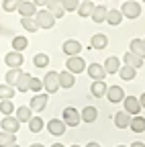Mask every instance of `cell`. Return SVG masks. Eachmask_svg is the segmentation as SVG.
I'll return each mask as SVG.
<instances>
[{
    "mask_svg": "<svg viewBox=\"0 0 145 147\" xmlns=\"http://www.w3.org/2000/svg\"><path fill=\"white\" fill-rule=\"evenodd\" d=\"M33 21L37 23V27H39V29H51L53 25H55V18L51 16V12H49L47 8L37 10V12H35V18H33Z\"/></svg>",
    "mask_w": 145,
    "mask_h": 147,
    "instance_id": "cell-1",
    "label": "cell"
},
{
    "mask_svg": "<svg viewBox=\"0 0 145 147\" xmlns=\"http://www.w3.org/2000/svg\"><path fill=\"white\" fill-rule=\"evenodd\" d=\"M41 84H43V88H45L47 94H55V92L59 90V74L57 71L45 74V78L41 80Z\"/></svg>",
    "mask_w": 145,
    "mask_h": 147,
    "instance_id": "cell-2",
    "label": "cell"
},
{
    "mask_svg": "<svg viewBox=\"0 0 145 147\" xmlns=\"http://www.w3.org/2000/svg\"><path fill=\"white\" fill-rule=\"evenodd\" d=\"M121 14L123 18H137L141 14V4L135 2V0H125L121 6Z\"/></svg>",
    "mask_w": 145,
    "mask_h": 147,
    "instance_id": "cell-3",
    "label": "cell"
},
{
    "mask_svg": "<svg viewBox=\"0 0 145 147\" xmlns=\"http://www.w3.org/2000/svg\"><path fill=\"white\" fill-rule=\"evenodd\" d=\"M63 123H65V127H78V123H80V113H78V108L65 106V108H63Z\"/></svg>",
    "mask_w": 145,
    "mask_h": 147,
    "instance_id": "cell-4",
    "label": "cell"
},
{
    "mask_svg": "<svg viewBox=\"0 0 145 147\" xmlns=\"http://www.w3.org/2000/svg\"><path fill=\"white\" fill-rule=\"evenodd\" d=\"M123 106H125V113L127 115H139V110H141V104H139V98L137 96H125L123 98Z\"/></svg>",
    "mask_w": 145,
    "mask_h": 147,
    "instance_id": "cell-5",
    "label": "cell"
},
{
    "mask_svg": "<svg viewBox=\"0 0 145 147\" xmlns=\"http://www.w3.org/2000/svg\"><path fill=\"white\" fill-rule=\"evenodd\" d=\"M0 127H2V131H6V133H14V135H16V131L21 129V123L16 121V117L6 115L2 121H0Z\"/></svg>",
    "mask_w": 145,
    "mask_h": 147,
    "instance_id": "cell-6",
    "label": "cell"
},
{
    "mask_svg": "<svg viewBox=\"0 0 145 147\" xmlns=\"http://www.w3.org/2000/svg\"><path fill=\"white\" fill-rule=\"evenodd\" d=\"M67 71H71V74H82L84 69H86V61L82 59V57H78V55H71V57H67Z\"/></svg>",
    "mask_w": 145,
    "mask_h": 147,
    "instance_id": "cell-7",
    "label": "cell"
},
{
    "mask_svg": "<svg viewBox=\"0 0 145 147\" xmlns=\"http://www.w3.org/2000/svg\"><path fill=\"white\" fill-rule=\"evenodd\" d=\"M65 123L63 121H59V119H51L49 123H47V131L53 135V137H61L63 133H65Z\"/></svg>",
    "mask_w": 145,
    "mask_h": 147,
    "instance_id": "cell-8",
    "label": "cell"
},
{
    "mask_svg": "<svg viewBox=\"0 0 145 147\" xmlns=\"http://www.w3.org/2000/svg\"><path fill=\"white\" fill-rule=\"evenodd\" d=\"M47 102H49V94H47V92H45V94H35L33 100H31V104H29V108H31V110H37V113H41V110H45Z\"/></svg>",
    "mask_w": 145,
    "mask_h": 147,
    "instance_id": "cell-9",
    "label": "cell"
},
{
    "mask_svg": "<svg viewBox=\"0 0 145 147\" xmlns=\"http://www.w3.org/2000/svg\"><path fill=\"white\" fill-rule=\"evenodd\" d=\"M61 49H63V53L67 55V57H71V55H80L82 45H80V41H76V39H67V41L61 45Z\"/></svg>",
    "mask_w": 145,
    "mask_h": 147,
    "instance_id": "cell-10",
    "label": "cell"
},
{
    "mask_svg": "<svg viewBox=\"0 0 145 147\" xmlns=\"http://www.w3.org/2000/svg\"><path fill=\"white\" fill-rule=\"evenodd\" d=\"M4 61H6L8 67H21L23 61H25V57H23V53H21V51H10V53H6Z\"/></svg>",
    "mask_w": 145,
    "mask_h": 147,
    "instance_id": "cell-11",
    "label": "cell"
},
{
    "mask_svg": "<svg viewBox=\"0 0 145 147\" xmlns=\"http://www.w3.org/2000/svg\"><path fill=\"white\" fill-rule=\"evenodd\" d=\"M86 71H88V76L92 78L94 82L104 80V76H106V71H104V67H102L100 63H90V65L86 67Z\"/></svg>",
    "mask_w": 145,
    "mask_h": 147,
    "instance_id": "cell-12",
    "label": "cell"
},
{
    "mask_svg": "<svg viewBox=\"0 0 145 147\" xmlns=\"http://www.w3.org/2000/svg\"><path fill=\"white\" fill-rule=\"evenodd\" d=\"M111 102H123V98H125V92H123V88L121 86H111V88H106V94H104Z\"/></svg>",
    "mask_w": 145,
    "mask_h": 147,
    "instance_id": "cell-13",
    "label": "cell"
},
{
    "mask_svg": "<svg viewBox=\"0 0 145 147\" xmlns=\"http://www.w3.org/2000/svg\"><path fill=\"white\" fill-rule=\"evenodd\" d=\"M45 8L51 12V16H53V18H61V16L65 14L63 6H61V0H49Z\"/></svg>",
    "mask_w": 145,
    "mask_h": 147,
    "instance_id": "cell-14",
    "label": "cell"
},
{
    "mask_svg": "<svg viewBox=\"0 0 145 147\" xmlns=\"http://www.w3.org/2000/svg\"><path fill=\"white\" fill-rule=\"evenodd\" d=\"M57 74H59V88H71L76 84V76L71 71L63 69V71H57Z\"/></svg>",
    "mask_w": 145,
    "mask_h": 147,
    "instance_id": "cell-15",
    "label": "cell"
},
{
    "mask_svg": "<svg viewBox=\"0 0 145 147\" xmlns=\"http://www.w3.org/2000/svg\"><path fill=\"white\" fill-rule=\"evenodd\" d=\"M98 119V110H96V106H86L82 113H80V121H84V123H94Z\"/></svg>",
    "mask_w": 145,
    "mask_h": 147,
    "instance_id": "cell-16",
    "label": "cell"
},
{
    "mask_svg": "<svg viewBox=\"0 0 145 147\" xmlns=\"http://www.w3.org/2000/svg\"><path fill=\"white\" fill-rule=\"evenodd\" d=\"M106 45H108V37L104 33H96L92 39H90V47L92 49H104Z\"/></svg>",
    "mask_w": 145,
    "mask_h": 147,
    "instance_id": "cell-17",
    "label": "cell"
},
{
    "mask_svg": "<svg viewBox=\"0 0 145 147\" xmlns=\"http://www.w3.org/2000/svg\"><path fill=\"white\" fill-rule=\"evenodd\" d=\"M113 121H115V125H117L119 129H127V127H129V123H131V115H127L125 110H119V113L113 117Z\"/></svg>",
    "mask_w": 145,
    "mask_h": 147,
    "instance_id": "cell-18",
    "label": "cell"
},
{
    "mask_svg": "<svg viewBox=\"0 0 145 147\" xmlns=\"http://www.w3.org/2000/svg\"><path fill=\"white\" fill-rule=\"evenodd\" d=\"M21 12V16H35V12H37V6H35L33 2H27V0H21L19 8H16Z\"/></svg>",
    "mask_w": 145,
    "mask_h": 147,
    "instance_id": "cell-19",
    "label": "cell"
},
{
    "mask_svg": "<svg viewBox=\"0 0 145 147\" xmlns=\"http://www.w3.org/2000/svg\"><path fill=\"white\" fill-rule=\"evenodd\" d=\"M106 84H104V80H98V82H92V86H90V92H92V96L94 98H102L104 94H106Z\"/></svg>",
    "mask_w": 145,
    "mask_h": 147,
    "instance_id": "cell-20",
    "label": "cell"
},
{
    "mask_svg": "<svg viewBox=\"0 0 145 147\" xmlns=\"http://www.w3.org/2000/svg\"><path fill=\"white\" fill-rule=\"evenodd\" d=\"M129 51L139 55L141 59H145V43H143V39H133L131 45H129Z\"/></svg>",
    "mask_w": 145,
    "mask_h": 147,
    "instance_id": "cell-21",
    "label": "cell"
},
{
    "mask_svg": "<svg viewBox=\"0 0 145 147\" xmlns=\"http://www.w3.org/2000/svg\"><path fill=\"white\" fill-rule=\"evenodd\" d=\"M121 21H123V14H121V10H117V8L106 10V21H104V23H108V25L117 27V25H121Z\"/></svg>",
    "mask_w": 145,
    "mask_h": 147,
    "instance_id": "cell-22",
    "label": "cell"
},
{
    "mask_svg": "<svg viewBox=\"0 0 145 147\" xmlns=\"http://www.w3.org/2000/svg\"><path fill=\"white\" fill-rule=\"evenodd\" d=\"M123 59H125V65H131V67H135V69H139V67L143 65V59L139 57V55L131 53V51H127Z\"/></svg>",
    "mask_w": 145,
    "mask_h": 147,
    "instance_id": "cell-23",
    "label": "cell"
},
{
    "mask_svg": "<svg viewBox=\"0 0 145 147\" xmlns=\"http://www.w3.org/2000/svg\"><path fill=\"white\" fill-rule=\"evenodd\" d=\"M129 129H131L133 133H143V131H145V119H143V117H139V115L131 117Z\"/></svg>",
    "mask_w": 145,
    "mask_h": 147,
    "instance_id": "cell-24",
    "label": "cell"
},
{
    "mask_svg": "<svg viewBox=\"0 0 145 147\" xmlns=\"http://www.w3.org/2000/svg\"><path fill=\"white\" fill-rule=\"evenodd\" d=\"M102 67H104L106 74H117L119 67H121V61H119V57H113V55H111V57H106V61H104Z\"/></svg>",
    "mask_w": 145,
    "mask_h": 147,
    "instance_id": "cell-25",
    "label": "cell"
},
{
    "mask_svg": "<svg viewBox=\"0 0 145 147\" xmlns=\"http://www.w3.org/2000/svg\"><path fill=\"white\" fill-rule=\"evenodd\" d=\"M106 6H94V10H92V14H90V16H92V21L96 23V25H102L104 21H106Z\"/></svg>",
    "mask_w": 145,
    "mask_h": 147,
    "instance_id": "cell-26",
    "label": "cell"
},
{
    "mask_svg": "<svg viewBox=\"0 0 145 147\" xmlns=\"http://www.w3.org/2000/svg\"><path fill=\"white\" fill-rule=\"evenodd\" d=\"M29 80H31V76H29V74L21 71V76H19V80H16L14 88L19 90V92H29Z\"/></svg>",
    "mask_w": 145,
    "mask_h": 147,
    "instance_id": "cell-27",
    "label": "cell"
},
{
    "mask_svg": "<svg viewBox=\"0 0 145 147\" xmlns=\"http://www.w3.org/2000/svg\"><path fill=\"white\" fill-rule=\"evenodd\" d=\"M31 117H33V110L29 106H19L16 108V121L19 123H29Z\"/></svg>",
    "mask_w": 145,
    "mask_h": 147,
    "instance_id": "cell-28",
    "label": "cell"
},
{
    "mask_svg": "<svg viewBox=\"0 0 145 147\" xmlns=\"http://www.w3.org/2000/svg\"><path fill=\"white\" fill-rule=\"evenodd\" d=\"M43 127H45V123H43L41 117H31V119H29V131H31V133L43 131Z\"/></svg>",
    "mask_w": 145,
    "mask_h": 147,
    "instance_id": "cell-29",
    "label": "cell"
},
{
    "mask_svg": "<svg viewBox=\"0 0 145 147\" xmlns=\"http://www.w3.org/2000/svg\"><path fill=\"white\" fill-rule=\"evenodd\" d=\"M119 76L123 78V80H133L135 76H137V69L135 67H131V65H123V67H119Z\"/></svg>",
    "mask_w": 145,
    "mask_h": 147,
    "instance_id": "cell-30",
    "label": "cell"
},
{
    "mask_svg": "<svg viewBox=\"0 0 145 147\" xmlns=\"http://www.w3.org/2000/svg\"><path fill=\"white\" fill-rule=\"evenodd\" d=\"M92 10H94V2H92V0H88V2H80V6H78V14H80L82 18L90 16V14H92Z\"/></svg>",
    "mask_w": 145,
    "mask_h": 147,
    "instance_id": "cell-31",
    "label": "cell"
},
{
    "mask_svg": "<svg viewBox=\"0 0 145 147\" xmlns=\"http://www.w3.org/2000/svg\"><path fill=\"white\" fill-rule=\"evenodd\" d=\"M14 86H8V84H2L0 86V100H12L14 98Z\"/></svg>",
    "mask_w": 145,
    "mask_h": 147,
    "instance_id": "cell-32",
    "label": "cell"
},
{
    "mask_svg": "<svg viewBox=\"0 0 145 147\" xmlns=\"http://www.w3.org/2000/svg\"><path fill=\"white\" fill-rule=\"evenodd\" d=\"M21 25H23V29H25V31H29V33H35V31H39L37 23L33 21V16H21Z\"/></svg>",
    "mask_w": 145,
    "mask_h": 147,
    "instance_id": "cell-33",
    "label": "cell"
},
{
    "mask_svg": "<svg viewBox=\"0 0 145 147\" xmlns=\"http://www.w3.org/2000/svg\"><path fill=\"white\" fill-rule=\"evenodd\" d=\"M19 76H21V67H8V71H6V84L14 86L16 80H19Z\"/></svg>",
    "mask_w": 145,
    "mask_h": 147,
    "instance_id": "cell-34",
    "label": "cell"
},
{
    "mask_svg": "<svg viewBox=\"0 0 145 147\" xmlns=\"http://www.w3.org/2000/svg\"><path fill=\"white\" fill-rule=\"evenodd\" d=\"M29 47V41L25 39V37H14V39H12V51H25Z\"/></svg>",
    "mask_w": 145,
    "mask_h": 147,
    "instance_id": "cell-35",
    "label": "cell"
},
{
    "mask_svg": "<svg viewBox=\"0 0 145 147\" xmlns=\"http://www.w3.org/2000/svg\"><path fill=\"white\" fill-rule=\"evenodd\" d=\"M16 141L14 133H6V131H0V147H8Z\"/></svg>",
    "mask_w": 145,
    "mask_h": 147,
    "instance_id": "cell-36",
    "label": "cell"
},
{
    "mask_svg": "<svg viewBox=\"0 0 145 147\" xmlns=\"http://www.w3.org/2000/svg\"><path fill=\"white\" fill-rule=\"evenodd\" d=\"M61 6H63L65 12H74L80 6V0H61Z\"/></svg>",
    "mask_w": 145,
    "mask_h": 147,
    "instance_id": "cell-37",
    "label": "cell"
},
{
    "mask_svg": "<svg viewBox=\"0 0 145 147\" xmlns=\"http://www.w3.org/2000/svg\"><path fill=\"white\" fill-rule=\"evenodd\" d=\"M33 63L37 67H45L49 63V55L47 53H37V55H35V59H33Z\"/></svg>",
    "mask_w": 145,
    "mask_h": 147,
    "instance_id": "cell-38",
    "label": "cell"
},
{
    "mask_svg": "<svg viewBox=\"0 0 145 147\" xmlns=\"http://www.w3.org/2000/svg\"><path fill=\"white\" fill-rule=\"evenodd\" d=\"M12 110H14L12 100H0V113H2L4 117L6 115H12Z\"/></svg>",
    "mask_w": 145,
    "mask_h": 147,
    "instance_id": "cell-39",
    "label": "cell"
},
{
    "mask_svg": "<svg viewBox=\"0 0 145 147\" xmlns=\"http://www.w3.org/2000/svg\"><path fill=\"white\" fill-rule=\"evenodd\" d=\"M19 4H21V0H4V2H2V8H4L6 12H14L16 8H19Z\"/></svg>",
    "mask_w": 145,
    "mask_h": 147,
    "instance_id": "cell-40",
    "label": "cell"
},
{
    "mask_svg": "<svg viewBox=\"0 0 145 147\" xmlns=\"http://www.w3.org/2000/svg\"><path fill=\"white\" fill-rule=\"evenodd\" d=\"M29 90H31V92H39V90H43V84H41V80L31 76V80H29Z\"/></svg>",
    "mask_w": 145,
    "mask_h": 147,
    "instance_id": "cell-41",
    "label": "cell"
},
{
    "mask_svg": "<svg viewBox=\"0 0 145 147\" xmlns=\"http://www.w3.org/2000/svg\"><path fill=\"white\" fill-rule=\"evenodd\" d=\"M47 2H49V0H33V4H35V6H43V8L47 6Z\"/></svg>",
    "mask_w": 145,
    "mask_h": 147,
    "instance_id": "cell-42",
    "label": "cell"
},
{
    "mask_svg": "<svg viewBox=\"0 0 145 147\" xmlns=\"http://www.w3.org/2000/svg\"><path fill=\"white\" fill-rule=\"evenodd\" d=\"M139 104H141V106H143V108H145V92H143V94H141V96H139Z\"/></svg>",
    "mask_w": 145,
    "mask_h": 147,
    "instance_id": "cell-43",
    "label": "cell"
},
{
    "mask_svg": "<svg viewBox=\"0 0 145 147\" xmlns=\"http://www.w3.org/2000/svg\"><path fill=\"white\" fill-rule=\"evenodd\" d=\"M131 147H145V143H141V141H135V143H131Z\"/></svg>",
    "mask_w": 145,
    "mask_h": 147,
    "instance_id": "cell-44",
    "label": "cell"
},
{
    "mask_svg": "<svg viewBox=\"0 0 145 147\" xmlns=\"http://www.w3.org/2000/svg\"><path fill=\"white\" fill-rule=\"evenodd\" d=\"M86 147H100V145H98V143H96V141H90V143H88V145H86Z\"/></svg>",
    "mask_w": 145,
    "mask_h": 147,
    "instance_id": "cell-45",
    "label": "cell"
},
{
    "mask_svg": "<svg viewBox=\"0 0 145 147\" xmlns=\"http://www.w3.org/2000/svg\"><path fill=\"white\" fill-rule=\"evenodd\" d=\"M29 147H45V145H41V143H33V145H29Z\"/></svg>",
    "mask_w": 145,
    "mask_h": 147,
    "instance_id": "cell-46",
    "label": "cell"
},
{
    "mask_svg": "<svg viewBox=\"0 0 145 147\" xmlns=\"http://www.w3.org/2000/svg\"><path fill=\"white\" fill-rule=\"evenodd\" d=\"M51 147H63V145H61V143H53Z\"/></svg>",
    "mask_w": 145,
    "mask_h": 147,
    "instance_id": "cell-47",
    "label": "cell"
},
{
    "mask_svg": "<svg viewBox=\"0 0 145 147\" xmlns=\"http://www.w3.org/2000/svg\"><path fill=\"white\" fill-rule=\"evenodd\" d=\"M8 147H21V145H16V143H12V145H8Z\"/></svg>",
    "mask_w": 145,
    "mask_h": 147,
    "instance_id": "cell-48",
    "label": "cell"
},
{
    "mask_svg": "<svg viewBox=\"0 0 145 147\" xmlns=\"http://www.w3.org/2000/svg\"><path fill=\"white\" fill-rule=\"evenodd\" d=\"M117 147H127V145H117Z\"/></svg>",
    "mask_w": 145,
    "mask_h": 147,
    "instance_id": "cell-49",
    "label": "cell"
},
{
    "mask_svg": "<svg viewBox=\"0 0 145 147\" xmlns=\"http://www.w3.org/2000/svg\"><path fill=\"white\" fill-rule=\"evenodd\" d=\"M71 147H80V145H71Z\"/></svg>",
    "mask_w": 145,
    "mask_h": 147,
    "instance_id": "cell-50",
    "label": "cell"
},
{
    "mask_svg": "<svg viewBox=\"0 0 145 147\" xmlns=\"http://www.w3.org/2000/svg\"><path fill=\"white\" fill-rule=\"evenodd\" d=\"M82 2H88V0H82Z\"/></svg>",
    "mask_w": 145,
    "mask_h": 147,
    "instance_id": "cell-51",
    "label": "cell"
},
{
    "mask_svg": "<svg viewBox=\"0 0 145 147\" xmlns=\"http://www.w3.org/2000/svg\"><path fill=\"white\" fill-rule=\"evenodd\" d=\"M143 43H145V39H143Z\"/></svg>",
    "mask_w": 145,
    "mask_h": 147,
    "instance_id": "cell-52",
    "label": "cell"
},
{
    "mask_svg": "<svg viewBox=\"0 0 145 147\" xmlns=\"http://www.w3.org/2000/svg\"><path fill=\"white\" fill-rule=\"evenodd\" d=\"M143 2H145V0H143Z\"/></svg>",
    "mask_w": 145,
    "mask_h": 147,
    "instance_id": "cell-53",
    "label": "cell"
}]
</instances>
